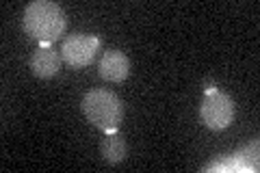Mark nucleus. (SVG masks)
I'll use <instances>...</instances> for the list:
<instances>
[{
	"label": "nucleus",
	"instance_id": "f257e3e1",
	"mask_svg": "<svg viewBox=\"0 0 260 173\" xmlns=\"http://www.w3.org/2000/svg\"><path fill=\"white\" fill-rule=\"evenodd\" d=\"M22 28L26 35L42 41V46H50L61 39L68 30V18L65 11L52 0H32L24 9Z\"/></svg>",
	"mask_w": 260,
	"mask_h": 173
},
{
	"label": "nucleus",
	"instance_id": "f03ea898",
	"mask_svg": "<svg viewBox=\"0 0 260 173\" xmlns=\"http://www.w3.org/2000/svg\"><path fill=\"white\" fill-rule=\"evenodd\" d=\"M80 109H83L89 123L104 130L107 134L117 132L119 123L124 121V104L115 93L107 91V89L89 91L80 102Z\"/></svg>",
	"mask_w": 260,
	"mask_h": 173
},
{
	"label": "nucleus",
	"instance_id": "7ed1b4c3",
	"mask_svg": "<svg viewBox=\"0 0 260 173\" xmlns=\"http://www.w3.org/2000/svg\"><path fill=\"white\" fill-rule=\"evenodd\" d=\"M59 52L65 65L83 70L95 63V56L102 52V41L89 32H74V35H68L63 39Z\"/></svg>",
	"mask_w": 260,
	"mask_h": 173
},
{
	"label": "nucleus",
	"instance_id": "20e7f679",
	"mask_svg": "<svg viewBox=\"0 0 260 173\" xmlns=\"http://www.w3.org/2000/svg\"><path fill=\"white\" fill-rule=\"evenodd\" d=\"M200 119L210 130H223L234 121V102L221 91H208L200 104Z\"/></svg>",
	"mask_w": 260,
	"mask_h": 173
},
{
	"label": "nucleus",
	"instance_id": "39448f33",
	"mask_svg": "<svg viewBox=\"0 0 260 173\" xmlns=\"http://www.w3.org/2000/svg\"><path fill=\"white\" fill-rule=\"evenodd\" d=\"M98 74L107 82H124L130 76V59L121 50H107L102 52L98 63Z\"/></svg>",
	"mask_w": 260,
	"mask_h": 173
},
{
	"label": "nucleus",
	"instance_id": "423d86ee",
	"mask_svg": "<svg viewBox=\"0 0 260 173\" xmlns=\"http://www.w3.org/2000/svg\"><path fill=\"white\" fill-rule=\"evenodd\" d=\"M61 52L52 46H39L28 59V70L37 78H52L61 70Z\"/></svg>",
	"mask_w": 260,
	"mask_h": 173
},
{
	"label": "nucleus",
	"instance_id": "0eeeda50",
	"mask_svg": "<svg viewBox=\"0 0 260 173\" xmlns=\"http://www.w3.org/2000/svg\"><path fill=\"white\" fill-rule=\"evenodd\" d=\"M100 154L109 164H119L128 154V145L124 141V136L117 132H109L100 145Z\"/></svg>",
	"mask_w": 260,
	"mask_h": 173
}]
</instances>
